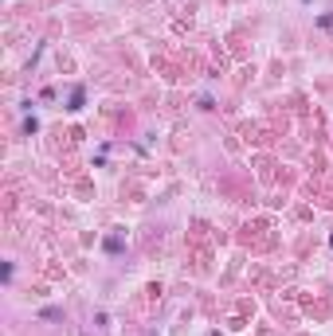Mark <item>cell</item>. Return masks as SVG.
<instances>
[{
  "instance_id": "2",
  "label": "cell",
  "mask_w": 333,
  "mask_h": 336,
  "mask_svg": "<svg viewBox=\"0 0 333 336\" xmlns=\"http://www.w3.org/2000/svg\"><path fill=\"white\" fill-rule=\"evenodd\" d=\"M102 247H106L110 254H118V250L126 247V238H121V234H106V243H102Z\"/></svg>"
},
{
  "instance_id": "1",
  "label": "cell",
  "mask_w": 333,
  "mask_h": 336,
  "mask_svg": "<svg viewBox=\"0 0 333 336\" xmlns=\"http://www.w3.org/2000/svg\"><path fill=\"white\" fill-rule=\"evenodd\" d=\"M82 102H87V90L75 86V90H71V98H67V110H71V114H78V110H82Z\"/></svg>"
}]
</instances>
